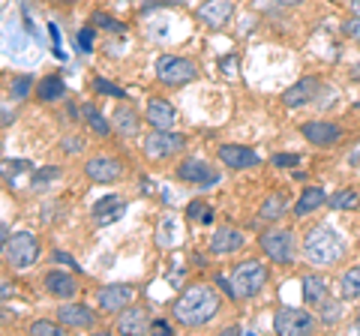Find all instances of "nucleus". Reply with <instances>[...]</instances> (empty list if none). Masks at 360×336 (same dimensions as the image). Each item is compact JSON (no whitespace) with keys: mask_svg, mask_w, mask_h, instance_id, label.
<instances>
[{"mask_svg":"<svg viewBox=\"0 0 360 336\" xmlns=\"http://www.w3.org/2000/svg\"><path fill=\"white\" fill-rule=\"evenodd\" d=\"M319 91H321V82L319 78H300L288 87L283 93V105L285 108H300V105H309L312 99H319Z\"/></svg>","mask_w":360,"mask_h":336,"instance_id":"nucleus-16","label":"nucleus"},{"mask_svg":"<svg viewBox=\"0 0 360 336\" xmlns=\"http://www.w3.org/2000/svg\"><path fill=\"white\" fill-rule=\"evenodd\" d=\"M58 321L72 330H94L96 328V316L87 304H63L58 309Z\"/></svg>","mask_w":360,"mask_h":336,"instance_id":"nucleus-14","label":"nucleus"},{"mask_svg":"<svg viewBox=\"0 0 360 336\" xmlns=\"http://www.w3.org/2000/svg\"><path fill=\"white\" fill-rule=\"evenodd\" d=\"M111 127H115V132L120 138H132V136H139L141 117H139V111H135L129 103H120L115 108V115H111Z\"/></svg>","mask_w":360,"mask_h":336,"instance_id":"nucleus-19","label":"nucleus"},{"mask_svg":"<svg viewBox=\"0 0 360 336\" xmlns=\"http://www.w3.org/2000/svg\"><path fill=\"white\" fill-rule=\"evenodd\" d=\"M150 321H148V312L141 306H132V309H123L120 318H117V333H148Z\"/></svg>","mask_w":360,"mask_h":336,"instance_id":"nucleus-22","label":"nucleus"},{"mask_svg":"<svg viewBox=\"0 0 360 336\" xmlns=\"http://www.w3.org/2000/svg\"><path fill=\"white\" fill-rule=\"evenodd\" d=\"M63 93H66V84L60 75H45L37 84V96L42 103H58V99H63Z\"/></svg>","mask_w":360,"mask_h":336,"instance_id":"nucleus-27","label":"nucleus"},{"mask_svg":"<svg viewBox=\"0 0 360 336\" xmlns=\"http://www.w3.org/2000/svg\"><path fill=\"white\" fill-rule=\"evenodd\" d=\"M94 91H96V93H103V96H117V99H123V96H127V93H123L117 84L105 82V78H94Z\"/></svg>","mask_w":360,"mask_h":336,"instance_id":"nucleus-34","label":"nucleus"},{"mask_svg":"<svg viewBox=\"0 0 360 336\" xmlns=\"http://www.w3.org/2000/svg\"><path fill=\"white\" fill-rule=\"evenodd\" d=\"M348 243L336 228L324 226H312L307 234H303V259H307L312 267H333L345 259Z\"/></svg>","mask_w":360,"mask_h":336,"instance_id":"nucleus-2","label":"nucleus"},{"mask_svg":"<svg viewBox=\"0 0 360 336\" xmlns=\"http://www.w3.org/2000/svg\"><path fill=\"white\" fill-rule=\"evenodd\" d=\"M342 33H348V37H352V39H357V42H360V15L348 18L345 25H342Z\"/></svg>","mask_w":360,"mask_h":336,"instance_id":"nucleus-39","label":"nucleus"},{"mask_svg":"<svg viewBox=\"0 0 360 336\" xmlns=\"http://www.w3.org/2000/svg\"><path fill=\"white\" fill-rule=\"evenodd\" d=\"M186 138L180 132H172V129H153L148 138H144V156L148 160H172L174 153L184 150Z\"/></svg>","mask_w":360,"mask_h":336,"instance_id":"nucleus-7","label":"nucleus"},{"mask_svg":"<svg viewBox=\"0 0 360 336\" xmlns=\"http://www.w3.org/2000/svg\"><path fill=\"white\" fill-rule=\"evenodd\" d=\"M135 300V285L127 283H115V285H103L96 291V304L105 312H123Z\"/></svg>","mask_w":360,"mask_h":336,"instance_id":"nucleus-11","label":"nucleus"},{"mask_svg":"<svg viewBox=\"0 0 360 336\" xmlns=\"http://www.w3.org/2000/svg\"><path fill=\"white\" fill-rule=\"evenodd\" d=\"M75 42H78V51H90V49H94V30H90V27L78 30Z\"/></svg>","mask_w":360,"mask_h":336,"instance_id":"nucleus-36","label":"nucleus"},{"mask_svg":"<svg viewBox=\"0 0 360 336\" xmlns=\"http://www.w3.org/2000/svg\"><path fill=\"white\" fill-rule=\"evenodd\" d=\"M144 120H148L153 129H172L174 120H177V111H174V105L168 103V99L153 96L148 103V111H144Z\"/></svg>","mask_w":360,"mask_h":336,"instance_id":"nucleus-18","label":"nucleus"},{"mask_svg":"<svg viewBox=\"0 0 360 336\" xmlns=\"http://www.w3.org/2000/svg\"><path fill=\"white\" fill-rule=\"evenodd\" d=\"M231 283H234L238 297H255L258 291L264 288V283H267V267H264V261H258V259L240 261L231 271Z\"/></svg>","mask_w":360,"mask_h":336,"instance_id":"nucleus-4","label":"nucleus"},{"mask_svg":"<svg viewBox=\"0 0 360 336\" xmlns=\"http://www.w3.org/2000/svg\"><path fill=\"white\" fill-rule=\"evenodd\" d=\"M274 162L276 168H295V165H300V156L297 153H274Z\"/></svg>","mask_w":360,"mask_h":336,"instance_id":"nucleus-35","label":"nucleus"},{"mask_svg":"<svg viewBox=\"0 0 360 336\" xmlns=\"http://www.w3.org/2000/svg\"><path fill=\"white\" fill-rule=\"evenodd\" d=\"M300 285H303V300H307L309 306H319V304L328 300V283H324V276L307 273L300 279Z\"/></svg>","mask_w":360,"mask_h":336,"instance_id":"nucleus-24","label":"nucleus"},{"mask_svg":"<svg viewBox=\"0 0 360 336\" xmlns=\"http://www.w3.org/2000/svg\"><path fill=\"white\" fill-rule=\"evenodd\" d=\"M354 78H357V82H360V63L354 66Z\"/></svg>","mask_w":360,"mask_h":336,"instance_id":"nucleus-46","label":"nucleus"},{"mask_svg":"<svg viewBox=\"0 0 360 336\" xmlns=\"http://www.w3.org/2000/svg\"><path fill=\"white\" fill-rule=\"evenodd\" d=\"M357 333H360V318H357Z\"/></svg>","mask_w":360,"mask_h":336,"instance_id":"nucleus-48","label":"nucleus"},{"mask_svg":"<svg viewBox=\"0 0 360 336\" xmlns=\"http://www.w3.org/2000/svg\"><path fill=\"white\" fill-rule=\"evenodd\" d=\"M156 328H160L162 333H172V328H168V324H165V321H153V330H156Z\"/></svg>","mask_w":360,"mask_h":336,"instance_id":"nucleus-44","label":"nucleus"},{"mask_svg":"<svg viewBox=\"0 0 360 336\" xmlns=\"http://www.w3.org/2000/svg\"><path fill=\"white\" fill-rule=\"evenodd\" d=\"M285 207H288L285 193H270V195L262 201V207H258V217H262L264 222H276L279 217L285 214Z\"/></svg>","mask_w":360,"mask_h":336,"instance_id":"nucleus-26","label":"nucleus"},{"mask_svg":"<svg viewBox=\"0 0 360 336\" xmlns=\"http://www.w3.org/2000/svg\"><path fill=\"white\" fill-rule=\"evenodd\" d=\"M60 4H78V0H60Z\"/></svg>","mask_w":360,"mask_h":336,"instance_id":"nucleus-47","label":"nucleus"},{"mask_svg":"<svg viewBox=\"0 0 360 336\" xmlns=\"http://www.w3.org/2000/svg\"><path fill=\"white\" fill-rule=\"evenodd\" d=\"M328 205L333 207V210H352V207H357L360 205V195L354 193V189H340L333 198H328Z\"/></svg>","mask_w":360,"mask_h":336,"instance_id":"nucleus-30","label":"nucleus"},{"mask_svg":"<svg viewBox=\"0 0 360 336\" xmlns=\"http://www.w3.org/2000/svg\"><path fill=\"white\" fill-rule=\"evenodd\" d=\"M219 162L234 168V172H243V168H255L258 162H262V156H258L255 150L243 148V144H222V148L217 150Z\"/></svg>","mask_w":360,"mask_h":336,"instance_id":"nucleus-15","label":"nucleus"},{"mask_svg":"<svg viewBox=\"0 0 360 336\" xmlns=\"http://www.w3.org/2000/svg\"><path fill=\"white\" fill-rule=\"evenodd\" d=\"M217 312H219V295L213 291V285L205 283L186 285L184 295L177 297V304L172 306L174 321H180L184 328H205V324L217 318Z\"/></svg>","mask_w":360,"mask_h":336,"instance_id":"nucleus-1","label":"nucleus"},{"mask_svg":"<svg viewBox=\"0 0 360 336\" xmlns=\"http://www.w3.org/2000/svg\"><path fill=\"white\" fill-rule=\"evenodd\" d=\"M94 21H96V27H105V30H123V25H117L115 18H108L105 13H94Z\"/></svg>","mask_w":360,"mask_h":336,"instance_id":"nucleus-37","label":"nucleus"},{"mask_svg":"<svg viewBox=\"0 0 360 336\" xmlns=\"http://www.w3.org/2000/svg\"><path fill=\"white\" fill-rule=\"evenodd\" d=\"M186 217L195 219V222H210V219H213V210H210V205H205L201 198H195V201H189Z\"/></svg>","mask_w":360,"mask_h":336,"instance_id":"nucleus-31","label":"nucleus"},{"mask_svg":"<svg viewBox=\"0 0 360 336\" xmlns=\"http://www.w3.org/2000/svg\"><path fill=\"white\" fill-rule=\"evenodd\" d=\"M340 295H342V300H360V267H352V271L342 273Z\"/></svg>","mask_w":360,"mask_h":336,"instance_id":"nucleus-29","label":"nucleus"},{"mask_svg":"<svg viewBox=\"0 0 360 336\" xmlns=\"http://www.w3.org/2000/svg\"><path fill=\"white\" fill-rule=\"evenodd\" d=\"M63 148H66V153H78L82 144H78V138H63Z\"/></svg>","mask_w":360,"mask_h":336,"instance_id":"nucleus-41","label":"nucleus"},{"mask_svg":"<svg viewBox=\"0 0 360 336\" xmlns=\"http://www.w3.org/2000/svg\"><path fill=\"white\" fill-rule=\"evenodd\" d=\"M9 91H13V96H15V99H27V96H30V91H33V78H30V75H18V78H13Z\"/></svg>","mask_w":360,"mask_h":336,"instance_id":"nucleus-32","label":"nucleus"},{"mask_svg":"<svg viewBox=\"0 0 360 336\" xmlns=\"http://www.w3.org/2000/svg\"><path fill=\"white\" fill-rule=\"evenodd\" d=\"M54 261H63V264H70L72 271H78V264L72 261V255H66V252H54Z\"/></svg>","mask_w":360,"mask_h":336,"instance_id":"nucleus-40","label":"nucleus"},{"mask_svg":"<svg viewBox=\"0 0 360 336\" xmlns=\"http://www.w3.org/2000/svg\"><path fill=\"white\" fill-rule=\"evenodd\" d=\"M198 75L195 63L189 58H177V54H162L156 60V78L168 87H180V84H189L193 78Z\"/></svg>","mask_w":360,"mask_h":336,"instance_id":"nucleus-5","label":"nucleus"},{"mask_svg":"<svg viewBox=\"0 0 360 336\" xmlns=\"http://www.w3.org/2000/svg\"><path fill=\"white\" fill-rule=\"evenodd\" d=\"M15 120V111H9V108H4V127H9V123Z\"/></svg>","mask_w":360,"mask_h":336,"instance_id":"nucleus-43","label":"nucleus"},{"mask_svg":"<svg viewBox=\"0 0 360 336\" xmlns=\"http://www.w3.org/2000/svg\"><path fill=\"white\" fill-rule=\"evenodd\" d=\"M262 250L270 261L276 264H295V255H297V243H295V234L288 228H270L262 234Z\"/></svg>","mask_w":360,"mask_h":336,"instance_id":"nucleus-6","label":"nucleus"},{"mask_svg":"<svg viewBox=\"0 0 360 336\" xmlns=\"http://www.w3.org/2000/svg\"><path fill=\"white\" fill-rule=\"evenodd\" d=\"M4 255L15 271H27V267L39 261V238L30 231H18L13 240L4 243Z\"/></svg>","mask_w":360,"mask_h":336,"instance_id":"nucleus-3","label":"nucleus"},{"mask_svg":"<svg viewBox=\"0 0 360 336\" xmlns=\"http://www.w3.org/2000/svg\"><path fill=\"white\" fill-rule=\"evenodd\" d=\"M123 210H127L123 198H117V195H105L103 201H96V205H94V217H96V222H115V219L123 217Z\"/></svg>","mask_w":360,"mask_h":336,"instance_id":"nucleus-25","label":"nucleus"},{"mask_svg":"<svg viewBox=\"0 0 360 336\" xmlns=\"http://www.w3.org/2000/svg\"><path fill=\"white\" fill-rule=\"evenodd\" d=\"M274 4H276V6H300L303 0H274Z\"/></svg>","mask_w":360,"mask_h":336,"instance_id":"nucleus-42","label":"nucleus"},{"mask_svg":"<svg viewBox=\"0 0 360 336\" xmlns=\"http://www.w3.org/2000/svg\"><path fill=\"white\" fill-rule=\"evenodd\" d=\"M276 333L295 336V333H312L315 330V316L307 309H279L274 318Z\"/></svg>","mask_w":360,"mask_h":336,"instance_id":"nucleus-8","label":"nucleus"},{"mask_svg":"<svg viewBox=\"0 0 360 336\" xmlns=\"http://www.w3.org/2000/svg\"><path fill=\"white\" fill-rule=\"evenodd\" d=\"M243 243H246L243 231L225 226V228H219V231H213V238H210V252H217V255H231V252L243 250Z\"/></svg>","mask_w":360,"mask_h":336,"instance_id":"nucleus-20","label":"nucleus"},{"mask_svg":"<svg viewBox=\"0 0 360 336\" xmlns=\"http://www.w3.org/2000/svg\"><path fill=\"white\" fill-rule=\"evenodd\" d=\"M324 201H328V193H324L321 186H307L300 193V198H297V205H295V217L297 219H303V217H309V214H315Z\"/></svg>","mask_w":360,"mask_h":336,"instance_id":"nucleus-23","label":"nucleus"},{"mask_svg":"<svg viewBox=\"0 0 360 336\" xmlns=\"http://www.w3.org/2000/svg\"><path fill=\"white\" fill-rule=\"evenodd\" d=\"M82 115H84V120H87V127H90V129H94V132H96V136H108V132H111V129H115V127H111V123H108V117H105V115H103V111H99L96 105H90V103H87V105L82 108Z\"/></svg>","mask_w":360,"mask_h":336,"instance_id":"nucleus-28","label":"nucleus"},{"mask_svg":"<svg viewBox=\"0 0 360 336\" xmlns=\"http://www.w3.org/2000/svg\"><path fill=\"white\" fill-rule=\"evenodd\" d=\"M177 177L184 183H195V186H213L219 181V172L205 160H184L177 165Z\"/></svg>","mask_w":360,"mask_h":336,"instance_id":"nucleus-12","label":"nucleus"},{"mask_svg":"<svg viewBox=\"0 0 360 336\" xmlns=\"http://www.w3.org/2000/svg\"><path fill=\"white\" fill-rule=\"evenodd\" d=\"M60 174V168L58 165H51V168H42V172L33 177V186H39V183H45V181H54V177Z\"/></svg>","mask_w":360,"mask_h":336,"instance_id":"nucleus-38","label":"nucleus"},{"mask_svg":"<svg viewBox=\"0 0 360 336\" xmlns=\"http://www.w3.org/2000/svg\"><path fill=\"white\" fill-rule=\"evenodd\" d=\"M84 174L96 183H117L123 177V162L117 160V156H105V153L90 156V160L84 162Z\"/></svg>","mask_w":360,"mask_h":336,"instance_id":"nucleus-9","label":"nucleus"},{"mask_svg":"<svg viewBox=\"0 0 360 336\" xmlns=\"http://www.w3.org/2000/svg\"><path fill=\"white\" fill-rule=\"evenodd\" d=\"M352 13L360 15V0H352Z\"/></svg>","mask_w":360,"mask_h":336,"instance_id":"nucleus-45","label":"nucleus"},{"mask_svg":"<svg viewBox=\"0 0 360 336\" xmlns=\"http://www.w3.org/2000/svg\"><path fill=\"white\" fill-rule=\"evenodd\" d=\"M184 240V226H180L177 217H162V222L156 226V243L165 246V250H174V246Z\"/></svg>","mask_w":360,"mask_h":336,"instance_id":"nucleus-21","label":"nucleus"},{"mask_svg":"<svg viewBox=\"0 0 360 336\" xmlns=\"http://www.w3.org/2000/svg\"><path fill=\"white\" fill-rule=\"evenodd\" d=\"M195 15H198L201 25H207L210 30H219V27H225L231 21L234 4L231 0H205V4L195 9Z\"/></svg>","mask_w":360,"mask_h":336,"instance_id":"nucleus-13","label":"nucleus"},{"mask_svg":"<svg viewBox=\"0 0 360 336\" xmlns=\"http://www.w3.org/2000/svg\"><path fill=\"white\" fill-rule=\"evenodd\" d=\"M30 333H39V336H60V333H63V324H60V321H33V324H30Z\"/></svg>","mask_w":360,"mask_h":336,"instance_id":"nucleus-33","label":"nucleus"},{"mask_svg":"<svg viewBox=\"0 0 360 336\" xmlns=\"http://www.w3.org/2000/svg\"><path fill=\"white\" fill-rule=\"evenodd\" d=\"M300 132L315 148H336V144L342 141V129L336 127L333 120H309L300 127Z\"/></svg>","mask_w":360,"mask_h":336,"instance_id":"nucleus-10","label":"nucleus"},{"mask_svg":"<svg viewBox=\"0 0 360 336\" xmlns=\"http://www.w3.org/2000/svg\"><path fill=\"white\" fill-rule=\"evenodd\" d=\"M42 285L51 297H58V300H72L78 295V279L72 273H63V271H49L42 279Z\"/></svg>","mask_w":360,"mask_h":336,"instance_id":"nucleus-17","label":"nucleus"}]
</instances>
